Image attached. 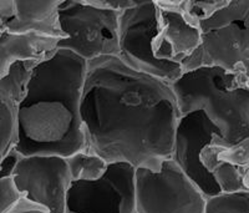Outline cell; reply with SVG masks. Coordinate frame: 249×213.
Instances as JSON below:
<instances>
[{
	"label": "cell",
	"mask_w": 249,
	"mask_h": 213,
	"mask_svg": "<svg viewBox=\"0 0 249 213\" xmlns=\"http://www.w3.org/2000/svg\"><path fill=\"white\" fill-rule=\"evenodd\" d=\"M81 117L86 152L160 172L182 114L171 84L104 56L88 63Z\"/></svg>",
	"instance_id": "cell-1"
},
{
	"label": "cell",
	"mask_w": 249,
	"mask_h": 213,
	"mask_svg": "<svg viewBox=\"0 0 249 213\" xmlns=\"http://www.w3.org/2000/svg\"><path fill=\"white\" fill-rule=\"evenodd\" d=\"M88 61L69 50L56 52L33 70L18 106L21 156H61L85 151L81 103Z\"/></svg>",
	"instance_id": "cell-2"
},
{
	"label": "cell",
	"mask_w": 249,
	"mask_h": 213,
	"mask_svg": "<svg viewBox=\"0 0 249 213\" xmlns=\"http://www.w3.org/2000/svg\"><path fill=\"white\" fill-rule=\"evenodd\" d=\"M172 89L182 116L203 111L228 145L249 137V81L242 72L202 66L186 71Z\"/></svg>",
	"instance_id": "cell-3"
},
{
	"label": "cell",
	"mask_w": 249,
	"mask_h": 213,
	"mask_svg": "<svg viewBox=\"0 0 249 213\" xmlns=\"http://www.w3.org/2000/svg\"><path fill=\"white\" fill-rule=\"evenodd\" d=\"M121 12L101 9L89 0H61L60 28L64 39L57 49L69 50L85 61L119 56Z\"/></svg>",
	"instance_id": "cell-4"
},
{
	"label": "cell",
	"mask_w": 249,
	"mask_h": 213,
	"mask_svg": "<svg viewBox=\"0 0 249 213\" xmlns=\"http://www.w3.org/2000/svg\"><path fill=\"white\" fill-rule=\"evenodd\" d=\"M201 48L183 64V70L221 66L233 71L249 57V0H230L226 8L199 24Z\"/></svg>",
	"instance_id": "cell-5"
},
{
	"label": "cell",
	"mask_w": 249,
	"mask_h": 213,
	"mask_svg": "<svg viewBox=\"0 0 249 213\" xmlns=\"http://www.w3.org/2000/svg\"><path fill=\"white\" fill-rule=\"evenodd\" d=\"M136 213H203L206 197L172 159L160 172L136 168Z\"/></svg>",
	"instance_id": "cell-6"
},
{
	"label": "cell",
	"mask_w": 249,
	"mask_h": 213,
	"mask_svg": "<svg viewBox=\"0 0 249 213\" xmlns=\"http://www.w3.org/2000/svg\"><path fill=\"white\" fill-rule=\"evenodd\" d=\"M159 20V5L156 0H140L133 8L120 17L119 57L133 70L151 75L166 83H176L184 74L183 66L163 64L152 54V36Z\"/></svg>",
	"instance_id": "cell-7"
},
{
	"label": "cell",
	"mask_w": 249,
	"mask_h": 213,
	"mask_svg": "<svg viewBox=\"0 0 249 213\" xmlns=\"http://www.w3.org/2000/svg\"><path fill=\"white\" fill-rule=\"evenodd\" d=\"M135 175L136 168L117 162L100 179L72 182L65 213H136Z\"/></svg>",
	"instance_id": "cell-8"
},
{
	"label": "cell",
	"mask_w": 249,
	"mask_h": 213,
	"mask_svg": "<svg viewBox=\"0 0 249 213\" xmlns=\"http://www.w3.org/2000/svg\"><path fill=\"white\" fill-rule=\"evenodd\" d=\"M14 181L23 198L49 213H65L66 197L72 183L65 157L20 155Z\"/></svg>",
	"instance_id": "cell-9"
},
{
	"label": "cell",
	"mask_w": 249,
	"mask_h": 213,
	"mask_svg": "<svg viewBox=\"0 0 249 213\" xmlns=\"http://www.w3.org/2000/svg\"><path fill=\"white\" fill-rule=\"evenodd\" d=\"M215 139H223L221 131L203 111L198 110L181 117L173 143L172 160L206 198L222 194L212 175L201 162L203 148Z\"/></svg>",
	"instance_id": "cell-10"
},
{
	"label": "cell",
	"mask_w": 249,
	"mask_h": 213,
	"mask_svg": "<svg viewBox=\"0 0 249 213\" xmlns=\"http://www.w3.org/2000/svg\"><path fill=\"white\" fill-rule=\"evenodd\" d=\"M159 20L152 36V54L163 64L183 65L202 45V30L181 12L177 0H156Z\"/></svg>",
	"instance_id": "cell-11"
},
{
	"label": "cell",
	"mask_w": 249,
	"mask_h": 213,
	"mask_svg": "<svg viewBox=\"0 0 249 213\" xmlns=\"http://www.w3.org/2000/svg\"><path fill=\"white\" fill-rule=\"evenodd\" d=\"M40 61H24L12 66L0 80V163L18 143V106L25 96L33 70Z\"/></svg>",
	"instance_id": "cell-12"
},
{
	"label": "cell",
	"mask_w": 249,
	"mask_h": 213,
	"mask_svg": "<svg viewBox=\"0 0 249 213\" xmlns=\"http://www.w3.org/2000/svg\"><path fill=\"white\" fill-rule=\"evenodd\" d=\"M60 4L61 0H14V17L6 23L5 33L64 39L59 21Z\"/></svg>",
	"instance_id": "cell-13"
},
{
	"label": "cell",
	"mask_w": 249,
	"mask_h": 213,
	"mask_svg": "<svg viewBox=\"0 0 249 213\" xmlns=\"http://www.w3.org/2000/svg\"><path fill=\"white\" fill-rule=\"evenodd\" d=\"M57 37L40 34L0 35V80L9 74L12 66L24 61H43L57 50Z\"/></svg>",
	"instance_id": "cell-14"
},
{
	"label": "cell",
	"mask_w": 249,
	"mask_h": 213,
	"mask_svg": "<svg viewBox=\"0 0 249 213\" xmlns=\"http://www.w3.org/2000/svg\"><path fill=\"white\" fill-rule=\"evenodd\" d=\"M66 162L72 182L100 179L106 174L110 165L99 155L90 154L86 151H80L66 157Z\"/></svg>",
	"instance_id": "cell-15"
},
{
	"label": "cell",
	"mask_w": 249,
	"mask_h": 213,
	"mask_svg": "<svg viewBox=\"0 0 249 213\" xmlns=\"http://www.w3.org/2000/svg\"><path fill=\"white\" fill-rule=\"evenodd\" d=\"M20 154L12 151L0 163V213H9L23 198L14 181V168Z\"/></svg>",
	"instance_id": "cell-16"
},
{
	"label": "cell",
	"mask_w": 249,
	"mask_h": 213,
	"mask_svg": "<svg viewBox=\"0 0 249 213\" xmlns=\"http://www.w3.org/2000/svg\"><path fill=\"white\" fill-rule=\"evenodd\" d=\"M203 213H249V190L207 198Z\"/></svg>",
	"instance_id": "cell-17"
},
{
	"label": "cell",
	"mask_w": 249,
	"mask_h": 213,
	"mask_svg": "<svg viewBox=\"0 0 249 213\" xmlns=\"http://www.w3.org/2000/svg\"><path fill=\"white\" fill-rule=\"evenodd\" d=\"M230 0H177L179 10L196 23H203L226 8Z\"/></svg>",
	"instance_id": "cell-18"
},
{
	"label": "cell",
	"mask_w": 249,
	"mask_h": 213,
	"mask_svg": "<svg viewBox=\"0 0 249 213\" xmlns=\"http://www.w3.org/2000/svg\"><path fill=\"white\" fill-rule=\"evenodd\" d=\"M140 0H89V3L101 9L115 10V12H124L127 9L133 8L139 4Z\"/></svg>",
	"instance_id": "cell-19"
},
{
	"label": "cell",
	"mask_w": 249,
	"mask_h": 213,
	"mask_svg": "<svg viewBox=\"0 0 249 213\" xmlns=\"http://www.w3.org/2000/svg\"><path fill=\"white\" fill-rule=\"evenodd\" d=\"M14 17V0H0V35L5 33L9 20Z\"/></svg>",
	"instance_id": "cell-20"
},
{
	"label": "cell",
	"mask_w": 249,
	"mask_h": 213,
	"mask_svg": "<svg viewBox=\"0 0 249 213\" xmlns=\"http://www.w3.org/2000/svg\"><path fill=\"white\" fill-rule=\"evenodd\" d=\"M9 213H49L48 211L44 208L39 207V206L31 203L30 201L25 198H21L20 202L13 208Z\"/></svg>",
	"instance_id": "cell-21"
},
{
	"label": "cell",
	"mask_w": 249,
	"mask_h": 213,
	"mask_svg": "<svg viewBox=\"0 0 249 213\" xmlns=\"http://www.w3.org/2000/svg\"><path fill=\"white\" fill-rule=\"evenodd\" d=\"M233 71H239V72H242L246 76V79L249 81V57H247L242 63L238 64Z\"/></svg>",
	"instance_id": "cell-22"
},
{
	"label": "cell",
	"mask_w": 249,
	"mask_h": 213,
	"mask_svg": "<svg viewBox=\"0 0 249 213\" xmlns=\"http://www.w3.org/2000/svg\"><path fill=\"white\" fill-rule=\"evenodd\" d=\"M244 183H246L247 188L249 190V167L244 170Z\"/></svg>",
	"instance_id": "cell-23"
}]
</instances>
